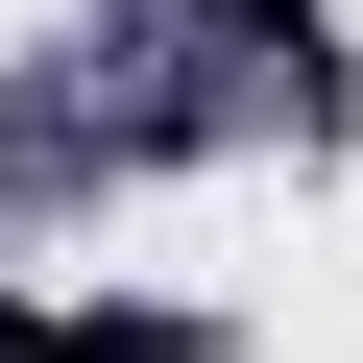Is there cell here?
<instances>
[{"mask_svg":"<svg viewBox=\"0 0 363 363\" xmlns=\"http://www.w3.org/2000/svg\"><path fill=\"white\" fill-rule=\"evenodd\" d=\"M0 363H194L169 315H0Z\"/></svg>","mask_w":363,"mask_h":363,"instance_id":"cell-1","label":"cell"}]
</instances>
